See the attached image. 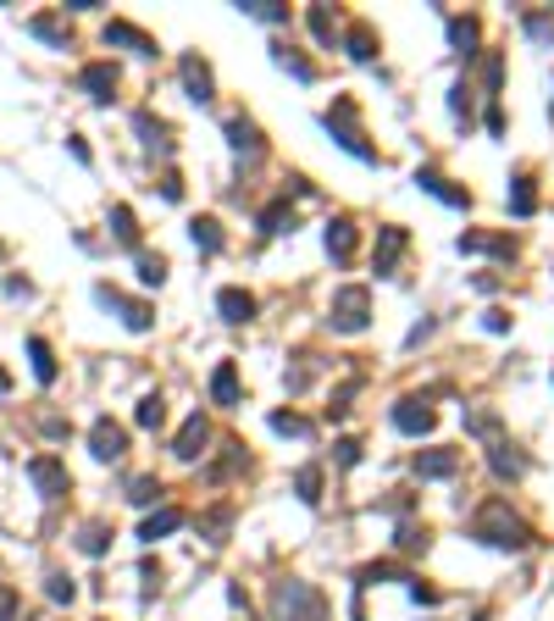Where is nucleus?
Returning a JSON list of instances; mask_svg holds the SVG:
<instances>
[{
    "mask_svg": "<svg viewBox=\"0 0 554 621\" xmlns=\"http://www.w3.org/2000/svg\"><path fill=\"white\" fill-rule=\"evenodd\" d=\"M111 234H117L122 244H139V222H134V211H128V206H111Z\"/></svg>",
    "mask_w": 554,
    "mask_h": 621,
    "instance_id": "obj_29",
    "label": "nucleus"
},
{
    "mask_svg": "<svg viewBox=\"0 0 554 621\" xmlns=\"http://www.w3.org/2000/svg\"><path fill=\"white\" fill-rule=\"evenodd\" d=\"M134 128L145 134V145H155V150H167V145H172V139H167V128H161L150 111H139V117H134Z\"/></svg>",
    "mask_w": 554,
    "mask_h": 621,
    "instance_id": "obj_32",
    "label": "nucleus"
},
{
    "mask_svg": "<svg viewBox=\"0 0 554 621\" xmlns=\"http://www.w3.org/2000/svg\"><path fill=\"white\" fill-rule=\"evenodd\" d=\"M28 355H34V377H40V383H56V355H50V344H45V339H28Z\"/></svg>",
    "mask_w": 554,
    "mask_h": 621,
    "instance_id": "obj_24",
    "label": "nucleus"
},
{
    "mask_svg": "<svg viewBox=\"0 0 554 621\" xmlns=\"http://www.w3.org/2000/svg\"><path fill=\"white\" fill-rule=\"evenodd\" d=\"M216 311H222V322H250V316H255V300H250L244 288H222V294H216Z\"/></svg>",
    "mask_w": 554,
    "mask_h": 621,
    "instance_id": "obj_13",
    "label": "nucleus"
},
{
    "mask_svg": "<svg viewBox=\"0 0 554 621\" xmlns=\"http://www.w3.org/2000/svg\"><path fill=\"white\" fill-rule=\"evenodd\" d=\"M167 278V261L161 255H139V283H161Z\"/></svg>",
    "mask_w": 554,
    "mask_h": 621,
    "instance_id": "obj_39",
    "label": "nucleus"
},
{
    "mask_svg": "<svg viewBox=\"0 0 554 621\" xmlns=\"http://www.w3.org/2000/svg\"><path fill=\"white\" fill-rule=\"evenodd\" d=\"M227 145H233V150H244V155H260V134H255V122L233 117V122H227Z\"/></svg>",
    "mask_w": 554,
    "mask_h": 621,
    "instance_id": "obj_23",
    "label": "nucleus"
},
{
    "mask_svg": "<svg viewBox=\"0 0 554 621\" xmlns=\"http://www.w3.org/2000/svg\"><path fill=\"white\" fill-rule=\"evenodd\" d=\"M433 421H438V416H433V405H427V400H400V405H394V428H400V433H410V439L433 433Z\"/></svg>",
    "mask_w": 554,
    "mask_h": 621,
    "instance_id": "obj_8",
    "label": "nucleus"
},
{
    "mask_svg": "<svg viewBox=\"0 0 554 621\" xmlns=\"http://www.w3.org/2000/svg\"><path fill=\"white\" fill-rule=\"evenodd\" d=\"M28 28H34V34H40V40H50V45H67V28H61L56 17H34V22H28Z\"/></svg>",
    "mask_w": 554,
    "mask_h": 621,
    "instance_id": "obj_38",
    "label": "nucleus"
},
{
    "mask_svg": "<svg viewBox=\"0 0 554 621\" xmlns=\"http://www.w3.org/2000/svg\"><path fill=\"white\" fill-rule=\"evenodd\" d=\"M183 84H189V101H211V67L206 61H194V56H183Z\"/></svg>",
    "mask_w": 554,
    "mask_h": 621,
    "instance_id": "obj_16",
    "label": "nucleus"
},
{
    "mask_svg": "<svg viewBox=\"0 0 554 621\" xmlns=\"http://www.w3.org/2000/svg\"><path fill=\"white\" fill-rule=\"evenodd\" d=\"M134 421H139V428H150V433H155L161 421H167V405H161V395H145V400H139V411H134Z\"/></svg>",
    "mask_w": 554,
    "mask_h": 621,
    "instance_id": "obj_27",
    "label": "nucleus"
},
{
    "mask_svg": "<svg viewBox=\"0 0 554 621\" xmlns=\"http://www.w3.org/2000/svg\"><path fill=\"white\" fill-rule=\"evenodd\" d=\"M106 45H128V50H139V56H155V40L139 34L134 22H106Z\"/></svg>",
    "mask_w": 554,
    "mask_h": 621,
    "instance_id": "obj_11",
    "label": "nucleus"
},
{
    "mask_svg": "<svg viewBox=\"0 0 554 621\" xmlns=\"http://www.w3.org/2000/svg\"><path fill=\"white\" fill-rule=\"evenodd\" d=\"M328 134L349 150V155H361V161H377V150L361 139V128H355V101H333V111H328Z\"/></svg>",
    "mask_w": 554,
    "mask_h": 621,
    "instance_id": "obj_4",
    "label": "nucleus"
},
{
    "mask_svg": "<svg viewBox=\"0 0 554 621\" xmlns=\"http://www.w3.org/2000/svg\"><path fill=\"white\" fill-rule=\"evenodd\" d=\"M482 544H494V549H527L532 544V528L521 521L505 500H488L482 510H477V528H471Z\"/></svg>",
    "mask_w": 554,
    "mask_h": 621,
    "instance_id": "obj_1",
    "label": "nucleus"
},
{
    "mask_svg": "<svg viewBox=\"0 0 554 621\" xmlns=\"http://www.w3.org/2000/svg\"><path fill=\"white\" fill-rule=\"evenodd\" d=\"M45 594H50L56 605H73V599H78V588H73V577H61V572H56V577L45 582Z\"/></svg>",
    "mask_w": 554,
    "mask_h": 621,
    "instance_id": "obj_37",
    "label": "nucleus"
},
{
    "mask_svg": "<svg viewBox=\"0 0 554 621\" xmlns=\"http://www.w3.org/2000/svg\"><path fill=\"white\" fill-rule=\"evenodd\" d=\"M449 45L461 50V56H471V45H477V22H471V17H454V22H449Z\"/></svg>",
    "mask_w": 554,
    "mask_h": 621,
    "instance_id": "obj_28",
    "label": "nucleus"
},
{
    "mask_svg": "<svg viewBox=\"0 0 554 621\" xmlns=\"http://www.w3.org/2000/svg\"><path fill=\"white\" fill-rule=\"evenodd\" d=\"M106 544H111V528H106V521H89L84 538H78V549H84V554H106Z\"/></svg>",
    "mask_w": 554,
    "mask_h": 621,
    "instance_id": "obj_30",
    "label": "nucleus"
},
{
    "mask_svg": "<svg viewBox=\"0 0 554 621\" xmlns=\"http://www.w3.org/2000/svg\"><path fill=\"white\" fill-rule=\"evenodd\" d=\"M295 488H300V500H305V505H316V500H321V472H316V466H305V472L295 477Z\"/></svg>",
    "mask_w": 554,
    "mask_h": 621,
    "instance_id": "obj_35",
    "label": "nucleus"
},
{
    "mask_svg": "<svg viewBox=\"0 0 554 621\" xmlns=\"http://www.w3.org/2000/svg\"><path fill=\"white\" fill-rule=\"evenodd\" d=\"M339 461H344V466H355V461H361V444L344 439V444H339Z\"/></svg>",
    "mask_w": 554,
    "mask_h": 621,
    "instance_id": "obj_45",
    "label": "nucleus"
},
{
    "mask_svg": "<svg viewBox=\"0 0 554 621\" xmlns=\"http://www.w3.org/2000/svg\"><path fill=\"white\" fill-rule=\"evenodd\" d=\"M272 605H277V616H283V621H321V616H328V599H321L311 582H300V577L277 582Z\"/></svg>",
    "mask_w": 554,
    "mask_h": 621,
    "instance_id": "obj_2",
    "label": "nucleus"
},
{
    "mask_svg": "<svg viewBox=\"0 0 554 621\" xmlns=\"http://www.w3.org/2000/svg\"><path fill=\"white\" fill-rule=\"evenodd\" d=\"M311 34H316L321 45L333 40V17H328V6H311Z\"/></svg>",
    "mask_w": 554,
    "mask_h": 621,
    "instance_id": "obj_40",
    "label": "nucleus"
},
{
    "mask_svg": "<svg viewBox=\"0 0 554 621\" xmlns=\"http://www.w3.org/2000/svg\"><path fill=\"white\" fill-rule=\"evenodd\" d=\"M488 466H494V477H521V472H527V461L515 455V444H494V449H488Z\"/></svg>",
    "mask_w": 554,
    "mask_h": 621,
    "instance_id": "obj_19",
    "label": "nucleus"
},
{
    "mask_svg": "<svg viewBox=\"0 0 554 621\" xmlns=\"http://www.w3.org/2000/svg\"><path fill=\"white\" fill-rule=\"evenodd\" d=\"M416 183L427 189V194H438L444 206H471V194H466V189H449V183H444L438 173H416Z\"/></svg>",
    "mask_w": 554,
    "mask_h": 621,
    "instance_id": "obj_21",
    "label": "nucleus"
},
{
    "mask_svg": "<svg viewBox=\"0 0 554 621\" xmlns=\"http://www.w3.org/2000/svg\"><path fill=\"white\" fill-rule=\"evenodd\" d=\"M466 428H471V433H494L499 416H494V411H466Z\"/></svg>",
    "mask_w": 554,
    "mask_h": 621,
    "instance_id": "obj_41",
    "label": "nucleus"
},
{
    "mask_svg": "<svg viewBox=\"0 0 554 621\" xmlns=\"http://www.w3.org/2000/svg\"><path fill=\"white\" fill-rule=\"evenodd\" d=\"M527 34L543 45V40H554V17H527Z\"/></svg>",
    "mask_w": 554,
    "mask_h": 621,
    "instance_id": "obj_42",
    "label": "nucleus"
},
{
    "mask_svg": "<svg viewBox=\"0 0 554 621\" xmlns=\"http://www.w3.org/2000/svg\"><path fill=\"white\" fill-rule=\"evenodd\" d=\"M400 549H427V533H416V528H400Z\"/></svg>",
    "mask_w": 554,
    "mask_h": 621,
    "instance_id": "obj_44",
    "label": "nucleus"
},
{
    "mask_svg": "<svg viewBox=\"0 0 554 621\" xmlns=\"http://www.w3.org/2000/svg\"><path fill=\"white\" fill-rule=\"evenodd\" d=\"M128 500H134V505L161 500V483H155V477H134V483H128Z\"/></svg>",
    "mask_w": 554,
    "mask_h": 621,
    "instance_id": "obj_36",
    "label": "nucleus"
},
{
    "mask_svg": "<svg viewBox=\"0 0 554 621\" xmlns=\"http://www.w3.org/2000/svg\"><path fill=\"white\" fill-rule=\"evenodd\" d=\"M272 61H277V67H283V73H295L300 84H311V78H316V73H311V61H305V56H295V50H288V45H277V50H272Z\"/></svg>",
    "mask_w": 554,
    "mask_h": 621,
    "instance_id": "obj_26",
    "label": "nucleus"
},
{
    "mask_svg": "<svg viewBox=\"0 0 554 621\" xmlns=\"http://www.w3.org/2000/svg\"><path fill=\"white\" fill-rule=\"evenodd\" d=\"M211 444V421L200 416V411H194L189 421H183V433H178V444H172V455H178V461H194V455H200Z\"/></svg>",
    "mask_w": 554,
    "mask_h": 621,
    "instance_id": "obj_9",
    "label": "nucleus"
},
{
    "mask_svg": "<svg viewBox=\"0 0 554 621\" xmlns=\"http://www.w3.org/2000/svg\"><path fill=\"white\" fill-rule=\"evenodd\" d=\"M211 395H216V405H239V372H233V361H222L211 372Z\"/></svg>",
    "mask_w": 554,
    "mask_h": 621,
    "instance_id": "obj_18",
    "label": "nucleus"
},
{
    "mask_svg": "<svg viewBox=\"0 0 554 621\" xmlns=\"http://www.w3.org/2000/svg\"><path fill=\"white\" fill-rule=\"evenodd\" d=\"M84 89L94 94V101H111V94H117V67H106V61H89V67H84Z\"/></svg>",
    "mask_w": 554,
    "mask_h": 621,
    "instance_id": "obj_12",
    "label": "nucleus"
},
{
    "mask_svg": "<svg viewBox=\"0 0 554 621\" xmlns=\"http://www.w3.org/2000/svg\"><path fill=\"white\" fill-rule=\"evenodd\" d=\"M328 255H333V261H349V255H355V222H344V217L328 222Z\"/></svg>",
    "mask_w": 554,
    "mask_h": 621,
    "instance_id": "obj_20",
    "label": "nucleus"
},
{
    "mask_svg": "<svg viewBox=\"0 0 554 621\" xmlns=\"http://www.w3.org/2000/svg\"><path fill=\"white\" fill-rule=\"evenodd\" d=\"M183 521H189V516L167 505V510H155V516H145V528H139V538H145V544H155V538H167V533H178V528H183Z\"/></svg>",
    "mask_w": 554,
    "mask_h": 621,
    "instance_id": "obj_14",
    "label": "nucleus"
},
{
    "mask_svg": "<svg viewBox=\"0 0 554 621\" xmlns=\"http://www.w3.org/2000/svg\"><path fill=\"white\" fill-rule=\"evenodd\" d=\"M461 250H471V255H515V239H505V234H466L461 239Z\"/></svg>",
    "mask_w": 554,
    "mask_h": 621,
    "instance_id": "obj_15",
    "label": "nucleus"
},
{
    "mask_svg": "<svg viewBox=\"0 0 554 621\" xmlns=\"http://www.w3.org/2000/svg\"><path fill=\"white\" fill-rule=\"evenodd\" d=\"M161 194H167V200H178V194H183V178H178V173H167V178H161Z\"/></svg>",
    "mask_w": 554,
    "mask_h": 621,
    "instance_id": "obj_46",
    "label": "nucleus"
},
{
    "mask_svg": "<svg viewBox=\"0 0 554 621\" xmlns=\"http://www.w3.org/2000/svg\"><path fill=\"white\" fill-rule=\"evenodd\" d=\"M239 12H244V17H260V22H288V12H283V6H272V0H244Z\"/></svg>",
    "mask_w": 554,
    "mask_h": 621,
    "instance_id": "obj_34",
    "label": "nucleus"
},
{
    "mask_svg": "<svg viewBox=\"0 0 554 621\" xmlns=\"http://www.w3.org/2000/svg\"><path fill=\"white\" fill-rule=\"evenodd\" d=\"M366 316H372V294H366L361 283H349V288L333 294V328H339V333H361Z\"/></svg>",
    "mask_w": 554,
    "mask_h": 621,
    "instance_id": "obj_3",
    "label": "nucleus"
},
{
    "mask_svg": "<svg viewBox=\"0 0 554 621\" xmlns=\"http://www.w3.org/2000/svg\"><path fill=\"white\" fill-rule=\"evenodd\" d=\"M6 388H12V372H6V367H0V395H6Z\"/></svg>",
    "mask_w": 554,
    "mask_h": 621,
    "instance_id": "obj_47",
    "label": "nucleus"
},
{
    "mask_svg": "<svg viewBox=\"0 0 554 621\" xmlns=\"http://www.w3.org/2000/svg\"><path fill=\"white\" fill-rule=\"evenodd\" d=\"M189 234H194V244H200L206 255L222 250V222H216V217H194V222H189Z\"/></svg>",
    "mask_w": 554,
    "mask_h": 621,
    "instance_id": "obj_22",
    "label": "nucleus"
},
{
    "mask_svg": "<svg viewBox=\"0 0 554 621\" xmlns=\"http://www.w3.org/2000/svg\"><path fill=\"white\" fill-rule=\"evenodd\" d=\"M17 605H22V599H17V588H0V621H12Z\"/></svg>",
    "mask_w": 554,
    "mask_h": 621,
    "instance_id": "obj_43",
    "label": "nucleus"
},
{
    "mask_svg": "<svg viewBox=\"0 0 554 621\" xmlns=\"http://www.w3.org/2000/svg\"><path fill=\"white\" fill-rule=\"evenodd\" d=\"M28 477H34V488H40L45 500H61V494H67V483H73L56 455H34V461H28Z\"/></svg>",
    "mask_w": 554,
    "mask_h": 621,
    "instance_id": "obj_5",
    "label": "nucleus"
},
{
    "mask_svg": "<svg viewBox=\"0 0 554 621\" xmlns=\"http://www.w3.org/2000/svg\"><path fill=\"white\" fill-rule=\"evenodd\" d=\"M532 206H538L532 183H527V178H515V183H510V211H515V217H532Z\"/></svg>",
    "mask_w": 554,
    "mask_h": 621,
    "instance_id": "obj_31",
    "label": "nucleus"
},
{
    "mask_svg": "<svg viewBox=\"0 0 554 621\" xmlns=\"http://www.w3.org/2000/svg\"><path fill=\"white\" fill-rule=\"evenodd\" d=\"M461 472V455L454 449H427V455H416V477H454Z\"/></svg>",
    "mask_w": 554,
    "mask_h": 621,
    "instance_id": "obj_10",
    "label": "nucleus"
},
{
    "mask_svg": "<svg viewBox=\"0 0 554 621\" xmlns=\"http://www.w3.org/2000/svg\"><path fill=\"white\" fill-rule=\"evenodd\" d=\"M94 300H101L106 311H122V322H128V328H134V333H145L150 322H155V311H150L145 300H122V294H117L111 283H101V288H94Z\"/></svg>",
    "mask_w": 554,
    "mask_h": 621,
    "instance_id": "obj_6",
    "label": "nucleus"
},
{
    "mask_svg": "<svg viewBox=\"0 0 554 621\" xmlns=\"http://www.w3.org/2000/svg\"><path fill=\"white\" fill-rule=\"evenodd\" d=\"M272 428H277V433H288V439H305V433H311V421H305V416H295V411H272Z\"/></svg>",
    "mask_w": 554,
    "mask_h": 621,
    "instance_id": "obj_33",
    "label": "nucleus"
},
{
    "mask_svg": "<svg viewBox=\"0 0 554 621\" xmlns=\"http://www.w3.org/2000/svg\"><path fill=\"white\" fill-rule=\"evenodd\" d=\"M89 449L101 455V461H122V449H128V433L117 428L111 416H101V421L89 428Z\"/></svg>",
    "mask_w": 554,
    "mask_h": 621,
    "instance_id": "obj_7",
    "label": "nucleus"
},
{
    "mask_svg": "<svg viewBox=\"0 0 554 621\" xmlns=\"http://www.w3.org/2000/svg\"><path fill=\"white\" fill-rule=\"evenodd\" d=\"M400 255H405V227H383L377 234V272H394Z\"/></svg>",
    "mask_w": 554,
    "mask_h": 621,
    "instance_id": "obj_17",
    "label": "nucleus"
},
{
    "mask_svg": "<svg viewBox=\"0 0 554 621\" xmlns=\"http://www.w3.org/2000/svg\"><path fill=\"white\" fill-rule=\"evenodd\" d=\"M349 56H355V61H372V56H377V34H372L366 22L349 28Z\"/></svg>",
    "mask_w": 554,
    "mask_h": 621,
    "instance_id": "obj_25",
    "label": "nucleus"
}]
</instances>
